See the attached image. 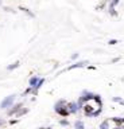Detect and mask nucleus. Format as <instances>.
Listing matches in <instances>:
<instances>
[{"label": "nucleus", "instance_id": "1", "mask_svg": "<svg viewBox=\"0 0 124 129\" xmlns=\"http://www.w3.org/2000/svg\"><path fill=\"white\" fill-rule=\"evenodd\" d=\"M14 101V97H10V98H6L4 101H3V104H2V108H6L7 105H10L11 102Z\"/></svg>", "mask_w": 124, "mask_h": 129}, {"label": "nucleus", "instance_id": "2", "mask_svg": "<svg viewBox=\"0 0 124 129\" xmlns=\"http://www.w3.org/2000/svg\"><path fill=\"white\" fill-rule=\"evenodd\" d=\"M30 83L31 85H35V83H37V78H33V79L30 81Z\"/></svg>", "mask_w": 124, "mask_h": 129}, {"label": "nucleus", "instance_id": "3", "mask_svg": "<svg viewBox=\"0 0 124 129\" xmlns=\"http://www.w3.org/2000/svg\"><path fill=\"white\" fill-rule=\"evenodd\" d=\"M0 4H2V2H0Z\"/></svg>", "mask_w": 124, "mask_h": 129}]
</instances>
